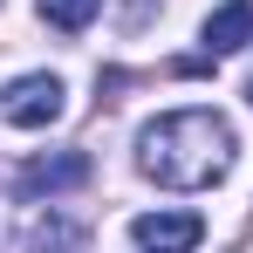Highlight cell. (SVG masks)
Segmentation results:
<instances>
[{"label": "cell", "instance_id": "6da1fadb", "mask_svg": "<svg viewBox=\"0 0 253 253\" xmlns=\"http://www.w3.org/2000/svg\"><path fill=\"white\" fill-rule=\"evenodd\" d=\"M137 171L165 192H206L233 171V124L219 110H165L137 130Z\"/></svg>", "mask_w": 253, "mask_h": 253}, {"label": "cell", "instance_id": "7a4b0ae2", "mask_svg": "<svg viewBox=\"0 0 253 253\" xmlns=\"http://www.w3.org/2000/svg\"><path fill=\"white\" fill-rule=\"evenodd\" d=\"M69 110V89H62V76H14V83L0 89V117L14 130H48L55 117Z\"/></svg>", "mask_w": 253, "mask_h": 253}, {"label": "cell", "instance_id": "3957f363", "mask_svg": "<svg viewBox=\"0 0 253 253\" xmlns=\"http://www.w3.org/2000/svg\"><path fill=\"white\" fill-rule=\"evenodd\" d=\"M130 240L144 253H192L206 240V219L199 212H144V219H130Z\"/></svg>", "mask_w": 253, "mask_h": 253}, {"label": "cell", "instance_id": "277c9868", "mask_svg": "<svg viewBox=\"0 0 253 253\" xmlns=\"http://www.w3.org/2000/svg\"><path fill=\"white\" fill-rule=\"evenodd\" d=\"M76 185H89V151H55V158H35L21 171V192L28 199H62Z\"/></svg>", "mask_w": 253, "mask_h": 253}, {"label": "cell", "instance_id": "5b68a950", "mask_svg": "<svg viewBox=\"0 0 253 253\" xmlns=\"http://www.w3.org/2000/svg\"><path fill=\"white\" fill-rule=\"evenodd\" d=\"M199 42H206V55H240V48L253 42V0H226V7H212L206 28H199Z\"/></svg>", "mask_w": 253, "mask_h": 253}, {"label": "cell", "instance_id": "8992f818", "mask_svg": "<svg viewBox=\"0 0 253 253\" xmlns=\"http://www.w3.org/2000/svg\"><path fill=\"white\" fill-rule=\"evenodd\" d=\"M28 253H89L83 219H69V212H42V219L28 226Z\"/></svg>", "mask_w": 253, "mask_h": 253}, {"label": "cell", "instance_id": "52a82bcc", "mask_svg": "<svg viewBox=\"0 0 253 253\" xmlns=\"http://www.w3.org/2000/svg\"><path fill=\"white\" fill-rule=\"evenodd\" d=\"M35 7H42V21L55 28V35H83L89 21H96L103 0H35Z\"/></svg>", "mask_w": 253, "mask_h": 253}, {"label": "cell", "instance_id": "ba28073f", "mask_svg": "<svg viewBox=\"0 0 253 253\" xmlns=\"http://www.w3.org/2000/svg\"><path fill=\"white\" fill-rule=\"evenodd\" d=\"M0 253H7V219H0Z\"/></svg>", "mask_w": 253, "mask_h": 253}, {"label": "cell", "instance_id": "9c48e42d", "mask_svg": "<svg viewBox=\"0 0 253 253\" xmlns=\"http://www.w3.org/2000/svg\"><path fill=\"white\" fill-rule=\"evenodd\" d=\"M247 103H253V83H247Z\"/></svg>", "mask_w": 253, "mask_h": 253}]
</instances>
